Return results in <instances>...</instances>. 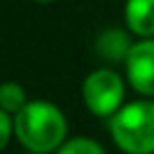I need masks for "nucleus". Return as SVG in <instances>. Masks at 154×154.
<instances>
[{"instance_id":"1","label":"nucleus","mask_w":154,"mask_h":154,"mask_svg":"<svg viewBox=\"0 0 154 154\" xmlns=\"http://www.w3.org/2000/svg\"><path fill=\"white\" fill-rule=\"evenodd\" d=\"M16 138L32 154H50L57 152L66 143L68 122L59 106L45 100H32L23 111L14 116Z\"/></svg>"},{"instance_id":"2","label":"nucleus","mask_w":154,"mask_h":154,"mask_svg":"<svg viewBox=\"0 0 154 154\" xmlns=\"http://www.w3.org/2000/svg\"><path fill=\"white\" fill-rule=\"evenodd\" d=\"M109 134L125 154H154V100L127 102L109 118Z\"/></svg>"},{"instance_id":"3","label":"nucleus","mask_w":154,"mask_h":154,"mask_svg":"<svg viewBox=\"0 0 154 154\" xmlns=\"http://www.w3.org/2000/svg\"><path fill=\"white\" fill-rule=\"evenodd\" d=\"M82 100L93 116L113 118L125 106V79L111 68H97L84 79Z\"/></svg>"},{"instance_id":"4","label":"nucleus","mask_w":154,"mask_h":154,"mask_svg":"<svg viewBox=\"0 0 154 154\" xmlns=\"http://www.w3.org/2000/svg\"><path fill=\"white\" fill-rule=\"evenodd\" d=\"M127 82L138 95L154 97V38H140L125 61Z\"/></svg>"},{"instance_id":"5","label":"nucleus","mask_w":154,"mask_h":154,"mask_svg":"<svg viewBox=\"0 0 154 154\" xmlns=\"http://www.w3.org/2000/svg\"><path fill=\"white\" fill-rule=\"evenodd\" d=\"M131 48H134V41L120 27H109L95 38V54L109 63H125Z\"/></svg>"},{"instance_id":"6","label":"nucleus","mask_w":154,"mask_h":154,"mask_svg":"<svg viewBox=\"0 0 154 154\" xmlns=\"http://www.w3.org/2000/svg\"><path fill=\"white\" fill-rule=\"evenodd\" d=\"M127 29L140 38H154V0H127Z\"/></svg>"},{"instance_id":"7","label":"nucleus","mask_w":154,"mask_h":154,"mask_svg":"<svg viewBox=\"0 0 154 154\" xmlns=\"http://www.w3.org/2000/svg\"><path fill=\"white\" fill-rule=\"evenodd\" d=\"M27 104V95H25V88L16 82H5L0 88V111L5 113L16 116L18 111L25 109Z\"/></svg>"},{"instance_id":"8","label":"nucleus","mask_w":154,"mask_h":154,"mask_svg":"<svg viewBox=\"0 0 154 154\" xmlns=\"http://www.w3.org/2000/svg\"><path fill=\"white\" fill-rule=\"evenodd\" d=\"M54 154H106V152L97 140L86 138V136H72Z\"/></svg>"},{"instance_id":"9","label":"nucleus","mask_w":154,"mask_h":154,"mask_svg":"<svg viewBox=\"0 0 154 154\" xmlns=\"http://www.w3.org/2000/svg\"><path fill=\"white\" fill-rule=\"evenodd\" d=\"M11 136H16V122L14 116L0 111V147H7L11 140Z\"/></svg>"},{"instance_id":"10","label":"nucleus","mask_w":154,"mask_h":154,"mask_svg":"<svg viewBox=\"0 0 154 154\" xmlns=\"http://www.w3.org/2000/svg\"><path fill=\"white\" fill-rule=\"evenodd\" d=\"M34 2H41V5H45V2H52V0H34Z\"/></svg>"},{"instance_id":"11","label":"nucleus","mask_w":154,"mask_h":154,"mask_svg":"<svg viewBox=\"0 0 154 154\" xmlns=\"http://www.w3.org/2000/svg\"><path fill=\"white\" fill-rule=\"evenodd\" d=\"M27 154H32V152H27Z\"/></svg>"}]
</instances>
